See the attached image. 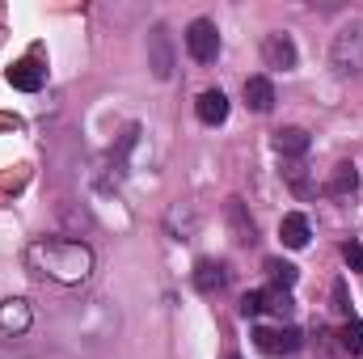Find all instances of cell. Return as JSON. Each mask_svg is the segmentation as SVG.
Returning a JSON list of instances; mask_svg holds the SVG:
<instances>
[{
    "instance_id": "4fadbf2b",
    "label": "cell",
    "mask_w": 363,
    "mask_h": 359,
    "mask_svg": "<svg viewBox=\"0 0 363 359\" xmlns=\"http://www.w3.org/2000/svg\"><path fill=\"white\" fill-rule=\"evenodd\" d=\"M325 190H330L334 199H355V190H359V170H355V165H334Z\"/></svg>"
},
{
    "instance_id": "3957f363",
    "label": "cell",
    "mask_w": 363,
    "mask_h": 359,
    "mask_svg": "<svg viewBox=\"0 0 363 359\" xmlns=\"http://www.w3.org/2000/svg\"><path fill=\"white\" fill-rule=\"evenodd\" d=\"M186 51H190V60L211 64V60L220 55V30H216V21H207V17L190 21V30H186Z\"/></svg>"
},
{
    "instance_id": "ffe728a7",
    "label": "cell",
    "mask_w": 363,
    "mask_h": 359,
    "mask_svg": "<svg viewBox=\"0 0 363 359\" xmlns=\"http://www.w3.org/2000/svg\"><path fill=\"white\" fill-rule=\"evenodd\" d=\"M258 313H267L262 292H245V296H241V317H258Z\"/></svg>"
},
{
    "instance_id": "8992f818",
    "label": "cell",
    "mask_w": 363,
    "mask_h": 359,
    "mask_svg": "<svg viewBox=\"0 0 363 359\" xmlns=\"http://www.w3.org/2000/svg\"><path fill=\"white\" fill-rule=\"evenodd\" d=\"M254 343H258V351H267V355H296L304 338H300L296 326H274V330H258Z\"/></svg>"
},
{
    "instance_id": "9c48e42d",
    "label": "cell",
    "mask_w": 363,
    "mask_h": 359,
    "mask_svg": "<svg viewBox=\"0 0 363 359\" xmlns=\"http://www.w3.org/2000/svg\"><path fill=\"white\" fill-rule=\"evenodd\" d=\"M224 216H228V228H233V241H237V245H254V241H258L254 220L245 216V203H241V199H228Z\"/></svg>"
},
{
    "instance_id": "5bb4252c",
    "label": "cell",
    "mask_w": 363,
    "mask_h": 359,
    "mask_svg": "<svg viewBox=\"0 0 363 359\" xmlns=\"http://www.w3.org/2000/svg\"><path fill=\"white\" fill-rule=\"evenodd\" d=\"M245 101H250V110H258V114H267L274 106V85L267 77H250L245 81Z\"/></svg>"
},
{
    "instance_id": "5b68a950",
    "label": "cell",
    "mask_w": 363,
    "mask_h": 359,
    "mask_svg": "<svg viewBox=\"0 0 363 359\" xmlns=\"http://www.w3.org/2000/svg\"><path fill=\"white\" fill-rule=\"evenodd\" d=\"M148 68L157 81H169L174 77V38L165 26H152L148 30Z\"/></svg>"
},
{
    "instance_id": "d6986e66",
    "label": "cell",
    "mask_w": 363,
    "mask_h": 359,
    "mask_svg": "<svg viewBox=\"0 0 363 359\" xmlns=\"http://www.w3.org/2000/svg\"><path fill=\"white\" fill-rule=\"evenodd\" d=\"M338 338H342V351H347V355H363V321L351 317V321L342 326V334H338Z\"/></svg>"
},
{
    "instance_id": "8fae6325",
    "label": "cell",
    "mask_w": 363,
    "mask_h": 359,
    "mask_svg": "<svg viewBox=\"0 0 363 359\" xmlns=\"http://www.w3.org/2000/svg\"><path fill=\"white\" fill-rule=\"evenodd\" d=\"M194 114H199L207 127H216V123H224V118H228V97H224L220 89L199 93V101H194Z\"/></svg>"
},
{
    "instance_id": "7402d4cb",
    "label": "cell",
    "mask_w": 363,
    "mask_h": 359,
    "mask_svg": "<svg viewBox=\"0 0 363 359\" xmlns=\"http://www.w3.org/2000/svg\"><path fill=\"white\" fill-rule=\"evenodd\" d=\"M334 309H338V313H347V317H351V300H347V283H342V279H338V283H334Z\"/></svg>"
},
{
    "instance_id": "277c9868",
    "label": "cell",
    "mask_w": 363,
    "mask_h": 359,
    "mask_svg": "<svg viewBox=\"0 0 363 359\" xmlns=\"http://www.w3.org/2000/svg\"><path fill=\"white\" fill-rule=\"evenodd\" d=\"M334 68L338 77H351V72H363V30L351 26L334 38Z\"/></svg>"
},
{
    "instance_id": "ba28073f",
    "label": "cell",
    "mask_w": 363,
    "mask_h": 359,
    "mask_svg": "<svg viewBox=\"0 0 363 359\" xmlns=\"http://www.w3.org/2000/svg\"><path fill=\"white\" fill-rule=\"evenodd\" d=\"M262 60H267V68H296V43H291V34H267L262 38Z\"/></svg>"
},
{
    "instance_id": "e0dca14e",
    "label": "cell",
    "mask_w": 363,
    "mask_h": 359,
    "mask_svg": "<svg viewBox=\"0 0 363 359\" xmlns=\"http://www.w3.org/2000/svg\"><path fill=\"white\" fill-rule=\"evenodd\" d=\"M262 304L271 309L274 317H291V309H296L291 292H283V287H271V292H262Z\"/></svg>"
},
{
    "instance_id": "7a4b0ae2",
    "label": "cell",
    "mask_w": 363,
    "mask_h": 359,
    "mask_svg": "<svg viewBox=\"0 0 363 359\" xmlns=\"http://www.w3.org/2000/svg\"><path fill=\"white\" fill-rule=\"evenodd\" d=\"M118 330V313L106 304V300H85V304H72L64 317H60V326H55V334H60V347H68L72 355H93V351H101L106 347V338Z\"/></svg>"
},
{
    "instance_id": "6da1fadb",
    "label": "cell",
    "mask_w": 363,
    "mask_h": 359,
    "mask_svg": "<svg viewBox=\"0 0 363 359\" xmlns=\"http://www.w3.org/2000/svg\"><path fill=\"white\" fill-rule=\"evenodd\" d=\"M26 267L34 270L38 279H51V283H64V287H81L93 275V250L85 241H34L26 250Z\"/></svg>"
},
{
    "instance_id": "603a6c76",
    "label": "cell",
    "mask_w": 363,
    "mask_h": 359,
    "mask_svg": "<svg viewBox=\"0 0 363 359\" xmlns=\"http://www.w3.org/2000/svg\"><path fill=\"white\" fill-rule=\"evenodd\" d=\"M0 359H34V355H26V351L13 347V343H0Z\"/></svg>"
},
{
    "instance_id": "44dd1931",
    "label": "cell",
    "mask_w": 363,
    "mask_h": 359,
    "mask_svg": "<svg viewBox=\"0 0 363 359\" xmlns=\"http://www.w3.org/2000/svg\"><path fill=\"white\" fill-rule=\"evenodd\" d=\"M342 258H347L351 270H363V245L359 241H347V245H342Z\"/></svg>"
},
{
    "instance_id": "30bf717a",
    "label": "cell",
    "mask_w": 363,
    "mask_h": 359,
    "mask_svg": "<svg viewBox=\"0 0 363 359\" xmlns=\"http://www.w3.org/2000/svg\"><path fill=\"white\" fill-rule=\"evenodd\" d=\"M224 283H228V267H224V263H216V258H199V267H194V287H199V292L211 296V292H220Z\"/></svg>"
},
{
    "instance_id": "52a82bcc",
    "label": "cell",
    "mask_w": 363,
    "mask_h": 359,
    "mask_svg": "<svg viewBox=\"0 0 363 359\" xmlns=\"http://www.w3.org/2000/svg\"><path fill=\"white\" fill-rule=\"evenodd\" d=\"M34 326V309H30V300H0V334L4 338H21L26 330Z\"/></svg>"
},
{
    "instance_id": "2e32d148",
    "label": "cell",
    "mask_w": 363,
    "mask_h": 359,
    "mask_svg": "<svg viewBox=\"0 0 363 359\" xmlns=\"http://www.w3.org/2000/svg\"><path fill=\"white\" fill-rule=\"evenodd\" d=\"M274 148H279L283 157H304V153H308V131L283 127V131H274Z\"/></svg>"
},
{
    "instance_id": "9a60e30c",
    "label": "cell",
    "mask_w": 363,
    "mask_h": 359,
    "mask_svg": "<svg viewBox=\"0 0 363 359\" xmlns=\"http://www.w3.org/2000/svg\"><path fill=\"white\" fill-rule=\"evenodd\" d=\"M9 85H13V89H21V93H38V89H43V72H38L30 60H21V64H13V68H9Z\"/></svg>"
},
{
    "instance_id": "7c38bea8",
    "label": "cell",
    "mask_w": 363,
    "mask_h": 359,
    "mask_svg": "<svg viewBox=\"0 0 363 359\" xmlns=\"http://www.w3.org/2000/svg\"><path fill=\"white\" fill-rule=\"evenodd\" d=\"M279 237H283V245H287V250H304V245H308V216H300V211L283 216Z\"/></svg>"
},
{
    "instance_id": "ac0fdd59",
    "label": "cell",
    "mask_w": 363,
    "mask_h": 359,
    "mask_svg": "<svg viewBox=\"0 0 363 359\" xmlns=\"http://www.w3.org/2000/svg\"><path fill=\"white\" fill-rule=\"evenodd\" d=\"M267 275H271L274 287H283V292H291V283H296V267L279 263V258H267Z\"/></svg>"
}]
</instances>
